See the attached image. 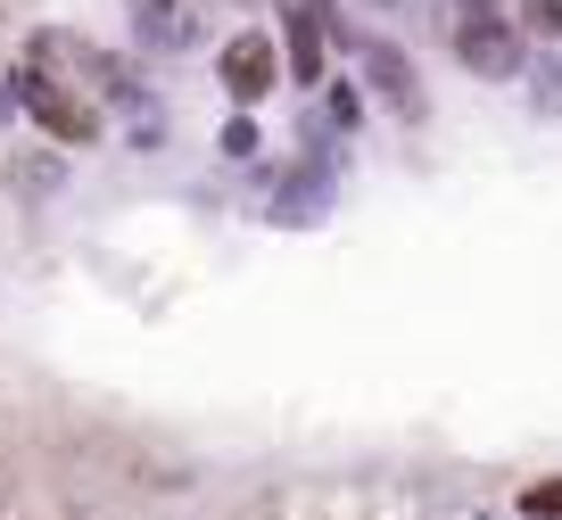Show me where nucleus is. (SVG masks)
<instances>
[{"label": "nucleus", "instance_id": "obj_4", "mask_svg": "<svg viewBox=\"0 0 562 520\" xmlns=\"http://www.w3.org/2000/svg\"><path fill=\"white\" fill-rule=\"evenodd\" d=\"M215 75H224V91H232L240 108H257L265 91L281 83V50H273V34H240V42H224Z\"/></svg>", "mask_w": 562, "mask_h": 520}, {"label": "nucleus", "instance_id": "obj_1", "mask_svg": "<svg viewBox=\"0 0 562 520\" xmlns=\"http://www.w3.org/2000/svg\"><path fill=\"white\" fill-rule=\"evenodd\" d=\"M18 108H34V124L58 140V149H91V140H100V100L67 91L50 67H25L18 75Z\"/></svg>", "mask_w": 562, "mask_h": 520}, {"label": "nucleus", "instance_id": "obj_10", "mask_svg": "<svg viewBox=\"0 0 562 520\" xmlns=\"http://www.w3.org/2000/svg\"><path fill=\"white\" fill-rule=\"evenodd\" d=\"M463 9H505V0H463Z\"/></svg>", "mask_w": 562, "mask_h": 520}, {"label": "nucleus", "instance_id": "obj_7", "mask_svg": "<svg viewBox=\"0 0 562 520\" xmlns=\"http://www.w3.org/2000/svg\"><path fill=\"white\" fill-rule=\"evenodd\" d=\"M290 58H299V75H315V67H323V34H315V9H299V18H290Z\"/></svg>", "mask_w": 562, "mask_h": 520}, {"label": "nucleus", "instance_id": "obj_5", "mask_svg": "<svg viewBox=\"0 0 562 520\" xmlns=\"http://www.w3.org/2000/svg\"><path fill=\"white\" fill-rule=\"evenodd\" d=\"M133 34L149 50H191L199 42V0H133Z\"/></svg>", "mask_w": 562, "mask_h": 520}, {"label": "nucleus", "instance_id": "obj_8", "mask_svg": "<svg viewBox=\"0 0 562 520\" xmlns=\"http://www.w3.org/2000/svg\"><path fill=\"white\" fill-rule=\"evenodd\" d=\"M521 512L529 520H562V479H529L521 487Z\"/></svg>", "mask_w": 562, "mask_h": 520}, {"label": "nucleus", "instance_id": "obj_6", "mask_svg": "<svg viewBox=\"0 0 562 520\" xmlns=\"http://www.w3.org/2000/svg\"><path fill=\"white\" fill-rule=\"evenodd\" d=\"M364 67H372V83H381L389 100L405 108V116H414V108H422V91H414V67H405V58L389 50V42H364Z\"/></svg>", "mask_w": 562, "mask_h": 520}, {"label": "nucleus", "instance_id": "obj_2", "mask_svg": "<svg viewBox=\"0 0 562 520\" xmlns=\"http://www.w3.org/2000/svg\"><path fill=\"white\" fill-rule=\"evenodd\" d=\"M34 67H58L67 83H83V100H133V91H140L133 75H124L108 50H91L83 34H42L34 42Z\"/></svg>", "mask_w": 562, "mask_h": 520}, {"label": "nucleus", "instance_id": "obj_9", "mask_svg": "<svg viewBox=\"0 0 562 520\" xmlns=\"http://www.w3.org/2000/svg\"><path fill=\"white\" fill-rule=\"evenodd\" d=\"M521 18H529V25H538V34H562V0H529Z\"/></svg>", "mask_w": 562, "mask_h": 520}, {"label": "nucleus", "instance_id": "obj_3", "mask_svg": "<svg viewBox=\"0 0 562 520\" xmlns=\"http://www.w3.org/2000/svg\"><path fill=\"white\" fill-rule=\"evenodd\" d=\"M456 58L472 75H521V25L496 18V9H463L456 25Z\"/></svg>", "mask_w": 562, "mask_h": 520}]
</instances>
